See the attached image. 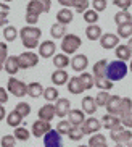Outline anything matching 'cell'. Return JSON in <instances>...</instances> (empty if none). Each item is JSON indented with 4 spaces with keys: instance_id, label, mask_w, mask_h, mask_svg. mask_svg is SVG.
Listing matches in <instances>:
<instances>
[{
    "instance_id": "obj_1",
    "label": "cell",
    "mask_w": 132,
    "mask_h": 147,
    "mask_svg": "<svg viewBox=\"0 0 132 147\" xmlns=\"http://www.w3.org/2000/svg\"><path fill=\"white\" fill-rule=\"evenodd\" d=\"M40 36H42V31L36 26H29V24L26 28H21V31H19V37H21V40H23V45H24L26 49H29V50L39 47V39H40Z\"/></svg>"
},
{
    "instance_id": "obj_2",
    "label": "cell",
    "mask_w": 132,
    "mask_h": 147,
    "mask_svg": "<svg viewBox=\"0 0 132 147\" xmlns=\"http://www.w3.org/2000/svg\"><path fill=\"white\" fill-rule=\"evenodd\" d=\"M129 71V66L126 65V61L123 60H115L110 61L107 66V78L111 79V81H121V79L126 78V74Z\"/></svg>"
},
{
    "instance_id": "obj_3",
    "label": "cell",
    "mask_w": 132,
    "mask_h": 147,
    "mask_svg": "<svg viewBox=\"0 0 132 147\" xmlns=\"http://www.w3.org/2000/svg\"><path fill=\"white\" fill-rule=\"evenodd\" d=\"M81 45H82V40L76 34H66L61 40V50H63V53H68V55L69 53H76Z\"/></svg>"
},
{
    "instance_id": "obj_4",
    "label": "cell",
    "mask_w": 132,
    "mask_h": 147,
    "mask_svg": "<svg viewBox=\"0 0 132 147\" xmlns=\"http://www.w3.org/2000/svg\"><path fill=\"white\" fill-rule=\"evenodd\" d=\"M39 63V55L34 53L32 50H27V52H23L18 55V65L19 69H27V68H34Z\"/></svg>"
},
{
    "instance_id": "obj_5",
    "label": "cell",
    "mask_w": 132,
    "mask_h": 147,
    "mask_svg": "<svg viewBox=\"0 0 132 147\" xmlns=\"http://www.w3.org/2000/svg\"><path fill=\"white\" fill-rule=\"evenodd\" d=\"M7 91L11 92L15 97H24V95H27V84L11 76L8 79V84H7Z\"/></svg>"
},
{
    "instance_id": "obj_6",
    "label": "cell",
    "mask_w": 132,
    "mask_h": 147,
    "mask_svg": "<svg viewBox=\"0 0 132 147\" xmlns=\"http://www.w3.org/2000/svg\"><path fill=\"white\" fill-rule=\"evenodd\" d=\"M110 138L113 139L116 144H127L132 139V131L129 129V128H124V126L121 125L119 128L110 131Z\"/></svg>"
},
{
    "instance_id": "obj_7",
    "label": "cell",
    "mask_w": 132,
    "mask_h": 147,
    "mask_svg": "<svg viewBox=\"0 0 132 147\" xmlns=\"http://www.w3.org/2000/svg\"><path fill=\"white\" fill-rule=\"evenodd\" d=\"M50 129H52L50 121H45V120H40V118H39L37 121H34V123H32L31 134H32L34 138H42V136H45V134H47Z\"/></svg>"
},
{
    "instance_id": "obj_8",
    "label": "cell",
    "mask_w": 132,
    "mask_h": 147,
    "mask_svg": "<svg viewBox=\"0 0 132 147\" xmlns=\"http://www.w3.org/2000/svg\"><path fill=\"white\" fill-rule=\"evenodd\" d=\"M44 146L45 147H63L61 134L56 129H50L45 136H44Z\"/></svg>"
},
{
    "instance_id": "obj_9",
    "label": "cell",
    "mask_w": 132,
    "mask_h": 147,
    "mask_svg": "<svg viewBox=\"0 0 132 147\" xmlns=\"http://www.w3.org/2000/svg\"><path fill=\"white\" fill-rule=\"evenodd\" d=\"M100 45H102L105 50L116 49L118 45H119V36H118V34H113V32L102 34V37H100Z\"/></svg>"
},
{
    "instance_id": "obj_10",
    "label": "cell",
    "mask_w": 132,
    "mask_h": 147,
    "mask_svg": "<svg viewBox=\"0 0 132 147\" xmlns=\"http://www.w3.org/2000/svg\"><path fill=\"white\" fill-rule=\"evenodd\" d=\"M56 53V44L53 40H42L39 44V55L42 58H52Z\"/></svg>"
},
{
    "instance_id": "obj_11",
    "label": "cell",
    "mask_w": 132,
    "mask_h": 147,
    "mask_svg": "<svg viewBox=\"0 0 132 147\" xmlns=\"http://www.w3.org/2000/svg\"><path fill=\"white\" fill-rule=\"evenodd\" d=\"M82 131H84V134H89V136H92V134L98 133L100 131V128H102V123L97 120V118H85V121L82 123Z\"/></svg>"
},
{
    "instance_id": "obj_12",
    "label": "cell",
    "mask_w": 132,
    "mask_h": 147,
    "mask_svg": "<svg viewBox=\"0 0 132 147\" xmlns=\"http://www.w3.org/2000/svg\"><path fill=\"white\" fill-rule=\"evenodd\" d=\"M68 121L72 126H82V123L85 121V113L84 110H79V108H71L68 113Z\"/></svg>"
},
{
    "instance_id": "obj_13",
    "label": "cell",
    "mask_w": 132,
    "mask_h": 147,
    "mask_svg": "<svg viewBox=\"0 0 132 147\" xmlns=\"http://www.w3.org/2000/svg\"><path fill=\"white\" fill-rule=\"evenodd\" d=\"M71 110V102L68 99H58L55 102V115L58 118H64Z\"/></svg>"
},
{
    "instance_id": "obj_14",
    "label": "cell",
    "mask_w": 132,
    "mask_h": 147,
    "mask_svg": "<svg viewBox=\"0 0 132 147\" xmlns=\"http://www.w3.org/2000/svg\"><path fill=\"white\" fill-rule=\"evenodd\" d=\"M71 66L74 71H84L87 66H89V58H87V55H84V53H77V55H74V58L71 60Z\"/></svg>"
},
{
    "instance_id": "obj_15",
    "label": "cell",
    "mask_w": 132,
    "mask_h": 147,
    "mask_svg": "<svg viewBox=\"0 0 132 147\" xmlns=\"http://www.w3.org/2000/svg\"><path fill=\"white\" fill-rule=\"evenodd\" d=\"M103 120V126L107 128L108 131H113L116 128H119L121 126V120L118 115H111V113H107V115H103L102 117Z\"/></svg>"
},
{
    "instance_id": "obj_16",
    "label": "cell",
    "mask_w": 132,
    "mask_h": 147,
    "mask_svg": "<svg viewBox=\"0 0 132 147\" xmlns=\"http://www.w3.org/2000/svg\"><path fill=\"white\" fill-rule=\"evenodd\" d=\"M39 118L40 120H45V121H52L55 118V105H52L50 102L39 108Z\"/></svg>"
},
{
    "instance_id": "obj_17",
    "label": "cell",
    "mask_w": 132,
    "mask_h": 147,
    "mask_svg": "<svg viewBox=\"0 0 132 147\" xmlns=\"http://www.w3.org/2000/svg\"><path fill=\"white\" fill-rule=\"evenodd\" d=\"M107 112L111 115H118L119 117V107H121V97L119 95H110V99L107 102Z\"/></svg>"
},
{
    "instance_id": "obj_18",
    "label": "cell",
    "mask_w": 132,
    "mask_h": 147,
    "mask_svg": "<svg viewBox=\"0 0 132 147\" xmlns=\"http://www.w3.org/2000/svg\"><path fill=\"white\" fill-rule=\"evenodd\" d=\"M82 110H84V113H87V115H95V112H97V108H98V105H97V102H95V99L94 97H90V95H85L84 99H82Z\"/></svg>"
},
{
    "instance_id": "obj_19",
    "label": "cell",
    "mask_w": 132,
    "mask_h": 147,
    "mask_svg": "<svg viewBox=\"0 0 132 147\" xmlns=\"http://www.w3.org/2000/svg\"><path fill=\"white\" fill-rule=\"evenodd\" d=\"M3 68H5V71H7L10 76H15V74L19 71V65H18V57H16V55L8 57V58L5 60V63H3Z\"/></svg>"
},
{
    "instance_id": "obj_20",
    "label": "cell",
    "mask_w": 132,
    "mask_h": 147,
    "mask_svg": "<svg viewBox=\"0 0 132 147\" xmlns=\"http://www.w3.org/2000/svg\"><path fill=\"white\" fill-rule=\"evenodd\" d=\"M72 18H74V13H72L71 8H61L58 13H56V23H60V24H69L72 21Z\"/></svg>"
},
{
    "instance_id": "obj_21",
    "label": "cell",
    "mask_w": 132,
    "mask_h": 147,
    "mask_svg": "<svg viewBox=\"0 0 132 147\" xmlns=\"http://www.w3.org/2000/svg\"><path fill=\"white\" fill-rule=\"evenodd\" d=\"M69 81V76L68 73L64 71V69H58L56 68L53 73H52V82L55 84V86H63L66 82Z\"/></svg>"
},
{
    "instance_id": "obj_22",
    "label": "cell",
    "mask_w": 132,
    "mask_h": 147,
    "mask_svg": "<svg viewBox=\"0 0 132 147\" xmlns=\"http://www.w3.org/2000/svg\"><path fill=\"white\" fill-rule=\"evenodd\" d=\"M115 53H116V57H118V60H123V61H129L132 58V50L129 49V45L119 44V45L115 49Z\"/></svg>"
},
{
    "instance_id": "obj_23",
    "label": "cell",
    "mask_w": 132,
    "mask_h": 147,
    "mask_svg": "<svg viewBox=\"0 0 132 147\" xmlns=\"http://www.w3.org/2000/svg\"><path fill=\"white\" fill-rule=\"evenodd\" d=\"M85 36L89 40H100L102 37V28L98 24H89L85 28Z\"/></svg>"
},
{
    "instance_id": "obj_24",
    "label": "cell",
    "mask_w": 132,
    "mask_h": 147,
    "mask_svg": "<svg viewBox=\"0 0 132 147\" xmlns=\"http://www.w3.org/2000/svg\"><path fill=\"white\" fill-rule=\"evenodd\" d=\"M27 95L32 97V99H39L40 95H44V87L40 82H29L27 84Z\"/></svg>"
},
{
    "instance_id": "obj_25",
    "label": "cell",
    "mask_w": 132,
    "mask_h": 147,
    "mask_svg": "<svg viewBox=\"0 0 132 147\" xmlns=\"http://www.w3.org/2000/svg\"><path fill=\"white\" fill-rule=\"evenodd\" d=\"M68 91L71 92V94H81V92L85 91L84 87H82V84H81L79 76H72V78H69V81H68Z\"/></svg>"
},
{
    "instance_id": "obj_26",
    "label": "cell",
    "mask_w": 132,
    "mask_h": 147,
    "mask_svg": "<svg viewBox=\"0 0 132 147\" xmlns=\"http://www.w3.org/2000/svg\"><path fill=\"white\" fill-rule=\"evenodd\" d=\"M107 66H108V63L105 58L103 60H98L94 65V73H92L94 78H105L107 76Z\"/></svg>"
},
{
    "instance_id": "obj_27",
    "label": "cell",
    "mask_w": 132,
    "mask_h": 147,
    "mask_svg": "<svg viewBox=\"0 0 132 147\" xmlns=\"http://www.w3.org/2000/svg\"><path fill=\"white\" fill-rule=\"evenodd\" d=\"M53 65L58 69H64L68 65H71V60L68 58L66 53H56V55H53Z\"/></svg>"
},
{
    "instance_id": "obj_28",
    "label": "cell",
    "mask_w": 132,
    "mask_h": 147,
    "mask_svg": "<svg viewBox=\"0 0 132 147\" xmlns=\"http://www.w3.org/2000/svg\"><path fill=\"white\" fill-rule=\"evenodd\" d=\"M50 36L53 37V39H63L64 36H66V28H64V24H60V23L52 24Z\"/></svg>"
},
{
    "instance_id": "obj_29",
    "label": "cell",
    "mask_w": 132,
    "mask_h": 147,
    "mask_svg": "<svg viewBox=\"0 0 132 147\" xmlns=\"http://www.w3.org/2000/svg\"><path fill=\"white\" fill-rule=\"evenodd\" d=\"M26 13L29 15H40L44 13V5L40 3V2H37V0H31L29 3H27V7H26Z\"/></svg>"
},
{
    "instance_id": "obj_30",
    "label": "cell",
    "mask_w": 132,
    "mask_h": 147,
    "mask_svg": "<svg viewBox=\"0 0 132 147\" xmlns=\"http://www.w3.org/2000/svg\"><path fill=\"white\" fill-rule=\"evenodd\" d=\"M21 123H23V117L16 112V110H13V112H10L8 115H7V125L8 126L16 128V126H19Z\"/></svg>"
},
{
    "instance_id": "obj_31",
    "label": "cell",
    "mask_w": 132,
    "mask_h": 147,
    "mask_svg": "<svg viewBox=\"0 0 132 147\" xmlns=\"http://www.w3.org/2000/svg\"><path fill=\"white\" fill-rule=\"evenodd\" d=\"M79 79H81V84H82V87H84L85 91L92 89V87H94V84H95L94 74H90V73H84V71H82V74L79 76Z\"/></svg>"
},
{
    "instance_id": "obj_32",
    "label": "cell",
    "mask_w": 132,
    "mask_h": 147,
    "mask_svg": "<svg viewBox=\"0 0 132 147\" xmlns=\"http://www.w3.org/2000/svg\"><path fill=\"white\" fill-rule=\"evenodd\" d=\"M44 99L47 100V102H56V100L60 99V92L56 87H45L44 89Z\"/></svg>"
},
{
    "instance_id": "obj_33",
    "label": "cell",
    "mask_w": 132,
    "mask_h": 147,
    "mask_svg": "<svg viewBox=\"0 0 132 147\" xmlns=\"http://www.w3.org/2000/svg\"><path fill=\"white\" fill-rule=\"evenodd\" d=\"M118 36L123 37V39L132 37V21H127L124 24H121V26H118Z\"/></svg>"
},
{
    "instance_id": "obj_34",
    "label": "cell",
    "mask_w": 132,
    "mask_h": 147,
    "mask_svg": "<svg viewBox=\"0 0 132 147\" xmlns=\"http://www.w3.org/2000/svg\"><path fill=\"white\" fill-rule=\"evenodd\" d=\"M127 21H132V15L129 13L127 10H119L115 15V23L118 26H121V24H124V23H127Z\"/></svg>"
},
{
    "instance_id": "obj_35",
    "label": "cell",
    "mask_w": 132,
    "mask_h": 147,
    "mask_svg": "<svg viewBox=\"0 0 132 147\" xmlns=\"http://www.w3.org/2000/svg\"><path fill=\"white\" fill-rule=\"evenodd\" d=\"M13 136L16 138V141H23V142H24V141H29L31 133H29V129H26V128H23V126H16Z\"/></svg>"
},
{
    "instance_id": "obj_36",
    "label": "cell",
    "mask_w": 132,
    "mask_h": 147,
    "mask_svg": "<svg viewBox=\"0 0 132 147\" xmlns=\"http://www.w3.org/2000/svg\"><path fill=\"white\" fill-rule=\"evenodd\" d=\"M95 86L100 91H110V89H113V81L108 79L107 76L105 78H95Z\"/></svg>"
},
{
    "instance_id": "obj_37",
    "label": "cell",
    "mask_w": 132,
    "mask_h": 147,
    "mask_svg": "<svg viewBox=\"0 0 132 147\" xmlns=\"http://www.w3.org/2000/svg\"><path fill=\"white\" fill-rule=\"evenodd\" d=\"M98 18H100V15H98V11H95L94 8L85 10L84 11V21L87 23V24H97Z\"/></svg>"
},
{
    "instance_id": "obj_38",
    "label": "cell",
    "mask_w": 132,
    "mask_h": 147,
    "mask_svg": "<svg viewBox=\"0 0 132 147\" xmlns=\"http://www.w3.org/2000/svg\"><path fill=\"white\" fill-rule=\"evenodd\" d=\"M124 113H132V99L131 97H121L119 115H124Z\"/></svg>"
},
{
    "instance_id": "obj_39",
    "label": "cell",
    "mask_w": 132,
    "mask_h": 147,
    "mask_svg": "<svg viewBox=\"0 0 132 147\" xmlns=\"http://www.w3.org/2000/svg\"><path fill=\"white\" fill-rule=\"evenodd\" d=\"M89 5H90L89 0H72L71 7L76 10L77 13H84L85 10H89Z\"/></svg>"
},
{
    "instance_id": "obj_40",
    "label": "cell",
    "mask_w": 132,
    "mask_h": 147,
    "mask_svg": "<svg viewBox=\"0 0 132 147\" xmlns=\"http://www.w3.org/2000/svg\"><path fill=\"white\" fill-rule=\"evenodd\" d=\"M68 138L71 141H81L84 138V131H82L81 126H71V129L68 133Z\"/></svg>"
},
{
    "instance_id": "obj_41",
    "label": "cell",
    "mask_w": 132,
    "mask_h": 147,
    "mask_svg": "<svg viewBox=\"0 0 132 147\" xmlns=\"http://www.w3.org/2000/svg\"><path fill=\"white\" fill-rule=\"evenodd\" d=\"M19 34L16 31V28H13V26H7L3 28V39L5 40H8V42H11V40H16V36Z\"/></svg>"
},
{
    "instance_id": "obj_42",
    "label": "cell",
    "mask_w": 132,
    "mask_h": 147,
    "mask_svg": "<svg viewBox=\"0 0 132 147\" xmlns=\"http://www.w3.org/2000/svg\"><path fill=\"white\" fill-rule=\"evenodd\" d=\"M100 144H107V138L100 133H95L90 136L89 139V147H94V146H100Z\"/></svg>"
},
{
    "instance_id": "obj_43",
    "label": "cell",
    "mask_w": 132,
    "mask_h": 147,
    "mask_svg": "<svg viewBox=\"0 0 132 147\" xmlns=\"http://www.w3.org/2000/svg\"><path fill=\"white\" fill-rule=\"evenodd\" d=\"M0 146L2 147H15L16 146V138L13 134H5L3 138L0 139Z\"/></svg>"
},
{
    "instance_id": "obj_44",
    "label": "cell",
    "mask_w": 132,
    "mask_h": 147,
    "mask_svg": "<svg viewBox=\"0 0 132 147\" xmlns=\"http://www.w3.org/2000/svg\"><path fill=\"white\" fill-rule=\"evenodd\" d=\"M71 123H69L68 120H61L60 123H58V125H56V131H58V133L61 134V136H63V134H66V136H68V133H69V129H71Z\"/></svg>"
},
{
    "instance_id": "obj_45",
    "label": "cell",
    "mask_w": 132,
    "mask_h": 147,
    "mask_svg": "<svg viewBox=\"0 0 132 147\" xmlns=\"http://www.w3.org/2000/svg\"><path fill=\"white\" fill-rule=\"evenodd\" d=\"M19 115H21L23 118H26L27 115L31 113V105L29 104H26V102H19V104L16 105V108H15Z\"/></svg>"
},
{
    "instance_id": "obj_46",
    "label": "cell",
    "mask_w": 132,
    "mask_h": 147,
    "mask_svg": "<svg viewBox=\"0 0 132 147\" xmlns=\"http://www.w3.org/2000/svg\"><path fill=\"white\" fill-rule=\"evenodd\" d=\"M108 99H110V94H108L107 91H100L97 94V97H95V102H97L98 107H105L108 102Z\"/></svg>"
},
{
    "instance_id": "obj_47",
    "label": "cell",
    "mask_w": 132,
    "mask_h": 147,
    "mask_svg": "<svg viewBox=\"0 0 132 147\" xmlns=\"http://www.w3.org/2000/svg\"><path fill=\"white\" fill-rule=\"evenodd\" d=\"M119 120H121V125L124 128H132V113H124V115H119Z\"/></svg>"
},
{
    "instance_id": "obj_48",
    "label": "cell",
    "mask_w": 132,
    "mask_h": 147,
    "mask_svg": "<svg viewBox=\"0 0 132 147\" xmlns=\"http://www.w3.org/2000/svg\"><path fill=\"white\" fill-rule=\"evenodd\" d=\"M7 58H8V47L5 42H0V63L3 65Z\"/></svg>"
},
{
    "instance_id": "obj_49",
    "label": "cell",
    "mask_w": 132,
    "mask_h": 147,
    "mask_svg": "<svg viewBox=\"0 0 132 147\" xmlns=\"http://www.w3.org/2000/svg\"><path fill=\"white\" fill-rule=\"evenodd\" d=\"M113 3L119 10H129L132 5V0H113Z\"/></svg>"
},
{
    "instance_id": "obj_50",
    "label": "cell",
    "mask_w": 132,
    "mask_h": 147,
    "mask_svg": "<svg viewBox=\"0 0 132 147\" xmlns=\"http://www.w3.org/2000/svg\"><path fill=\"white\" fill-rule=\"evenodd\" d=\"M107 0H94L92 2V7H94L95 11H103V10H107Z\"/></svg>"
},
{
    "instance_id": "obj_51",
    "label": "cell",
    "mask_w": 132,
    "mask_h": 147,
    "mask_svg": "<svg viewBox=\"0 0 132 147\" xmlns=\"http://www.w3.org/2000/svg\"><path fill=\"white\" fill-rule=\"evenodd\" d=\"M8 26V11H0V28Z\"/></svg>"
},
{
    "instance_id": "obj_52",
    "label": "cell",
    "mask_w": 132,
    "mask_h": 147,
    "mask_svg": "<svg viewBox=\"0 0 132 147\" xmlns=\"http://www.w3.org/2000/svg\"><path fill=\"white\" fill-rule=\"evenodd\" d=\"M7 102H8V91L3 89V87H0V104L3 105Z\"/></svg>"
},
{
    "instance_id": "obj_53",
    "label": "cell",
    "mask_w": 132,
    "mask_h": 147,
    "mask_svg": "<svg viewBox=\"0 0 132 147\" xmlns=\"http://www.w3.org/2000/svg\"><path fill=\"white\" fill-rule=\"evenodd\" d=\"M37 2H40V3L44 5V13H48L52 8V0H37Z\"/></svg>"
},
{
    "instance_id": "obj_54",
    "label": "cell",
    "mask_w": 132,
    "mask_h": 147,
    "mask_svg": "<svg viewBox=\"0 0 132 147\" xmlns=\"http://www.w3.org/2000/svg\"><path fill=\"white\" fill-rule=\"evenodd\" d=\"M58 3H61L64 7V8H69L71 7V3H72V0H56Z\"/></svg>"
},
{
    "instance_id": "obj_55",
    "label": "cell",
    "mask_w": 132,
    "mask_h": 147,
    "mask_svg": "<svg viewBox=\"0 0 132 147\" xmlns=\"http://www.w3.org/2000/svg\"><path fill=\"white\" fill-rule=\"evenodd\" d=\"M0 11H10V5L0 2Z\"/></svg>"
},
{
    "instance_id": "obj_56",
    "label": "cell",
    "mask_w": 132,
    "mask_h": 147,
    "mask_svg": "<svg viewBox=\"0 0 132 147\" xmlns=\"http://www.w3.org/2000/svg\"><path fill=\"white\" fill-rule=\"evenodd\" d=\"M3 118H7V112H5V107L0 104V121L3 120Z\"/></svg>"
},
{
    "instance_id": "obj_57",
    "label": "cell",
    "mask_w": 132,
    "mask_h": 147,
    "mask_svg": "<svg viewBox=\"0 0 132 147\" xmlns=\"http://www.w3.org/2000/svg\"><path fill=\"white\" fill-rule=\"evenodd\" d=\"M127 45H129V49L132 50V37H129V40H127Z\"/></svg>"
},
{
    "instance_id": "obj_58",
    "label": "cell",
    "mask_w": 132,
    "mask_h": 147,
    "mask_svg": "<svg viewBox=\"0 0 132 147\" xmlns=\"http://www.w3.org/2000/svg\"><path fill=\"white\" fill-rule=\"evenodd\" d=\"M113 147H126L124 144H116V146H113Z\"/></svg>"
},
{
    "instance_id": "obj_59",
    "label": "cell",
    "mask_w": 132,
    "mask_h": 147,
    "mask_svg": "<svg viewBox=\"0 0 132 147\" xmlns=\"http://www.w3.org/2000/svg\"><path fill=\"white\" fill-rule=\"evenodd\" d=\"M94 147H108L107 144H100V146H94Z\"/></svg>"
},
{
    "instance_id": "obj_60",
    "label": "cell",
    "mask_w": 132,
    "mask_h": 147,
    "mask_svg": "<svg viewBox=\"0 0 132 147\" xmlns=\"http://www.w3.org/2000/svg\"><path fill=\"white\" fill-rule=\"evenodd\" d=\"M127 147H132V139H131V141L127 142Z\"/></svg>"
},
{
    "instance_id": "obj_61",
    "label": "cell",
    "mask_w": 132,
    "mask_h": 147,
    "mask_svg": "<svg viewBox=\"0 0 132 147\" xmlns=\"http://www.w3.org/2000/svg\"><path fill=\"white\" fill-rule=\"evenodd\" d=\"M129 69L132 71V58H131V65H129Z\"/></svg>"
},
{
    "instance_id": "obj_62",
    "label": "cell",
    "mask_w": 132,
    "mask_h": 147,
    "mask_svg": "<svg viewBox=\"0 0 132 147\" xmlns=\"http://www.w3.org/2000/svg\"><path fill=\"white\" fill-rule=\"evenodd\" d=\"M2 69H3V65H2V63H0V71H2Z\"/></svg>"
},
{
    "instance_id": "obj_63",
    "label": "cell",
    "mask_w": 132,
    "mask_h": 147,
    "mask_svg": "<svg viewBox=\"0 0 132 147\" xmlns=\"http://www.w3.org/2000/svg\"><path fill=\"white\" fill-rule=\"evenodd\" d=\"M79 147H89V146H79Z\"/></svg>"
},
{
    "instance_id": "obj_64",
    "label": "cell",
    "mask_w": 132,
    "mask_h": 147,
    "mask_svg": "<svg viewBox=\"0 0 132 147\" xmlns=\"http://www.w3.org/2000/svg\"><path fill=\"white\" fill-rule=\"evenodd\" d=\"M3 2H11V0H3Z\"/></svg>"
}]
</instances>
